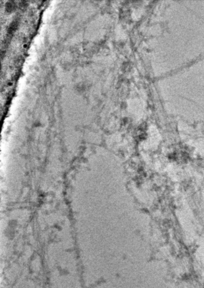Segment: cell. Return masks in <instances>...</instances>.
<instances>
[{"mask_svg": "<svg viewBox=\"0 0 204 288\" xmlns=\"http://www.w3.org/2000/svg\"><path fill=\"white\" fill-rule=\"evenodd\" d=\"M15 7V3L14 1H7L6 3V10L8 12L12 11L14 10Z\"/></svg>", "mask_w": 204, "mask_h": 288, "instance_id": "6da1fadb", "label": "cell"}, {"mask_svg": "<svg viewBox=\"0 0 204 288\" xmlns=\"http://www.w3.org/2000/svg\"><path fill=\"white\" fill-rule=\"evenodd\" d=\"M17 24H18V23H17L16 21H13V23L10 24L8 31H9L10 32H12L13 30H14L15 29V28H16V27H17Z\"/></svg>", "mask_w": 204, "mask_h": 288, "instance_id": "7a4b0ae2", "label": "cell"}]
</instances>
